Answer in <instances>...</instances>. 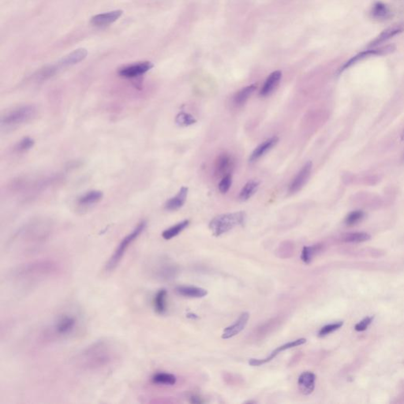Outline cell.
<instances>
[{"mask_svg": "<svg viewBox=\"0 0 404 404\" xmlns=\"http://www.w3.org/2000/svg\"><path fill=\"white\" fill-rule=\"evenodd\" d=\"M118 358V351L114 343L101 339L81 350L74 357V364L83 370L97 372L113 365Z\"/></svg>", "mask_w": 404, "mask_h": 404, "instance_id": "cell-1", "label": "cell"}, {"mask_svg": "<svg viewBox=\"0 0 404 404\" xmlns=\"http://www.w3.org/2000/svg\"><path fill=\"white\" fill-rule=\"evenodd\" d=\"M60 270V264L55 260L40 259L18 265L10 276L19 286L31 288L55 277Z\"/></svg>", "mask_w": 404, "mask_h": 404, "instance_id": "cell-2", "label": "cell"}, {"mask_svg": "<svg viewBox=\"0 0 404 404\" xmlns=\"http://www.w3.org/2000/svg\"><path fill=\"white\" fill-rule=\"evenodd\" d=\"M81 318L74 311H64L52 319L44 329V336L49 341L70 339L78 333Z\"/></svg>", "mask_w": 404, "mask_h": 404, "instance_id": "cell-3", "label": "cell"}, {"mask_svg": "<svg viewBox=\"0 0 404 404\" xmlns=\"http://www.w3.org/2000/svg\"><path fill=\"white\" fill-rule=\"evenodd\" d=\"M145 228H146V222L142 221L135 227L131 233L126 235L122 238V241L119 242L113 254H111V258H109L105 265V270L107 272H111L118 266V264L122 261V258L127 253V250L129 249L131 244L135 242L137 238L142 234Z\"/></svg>", "mask_w": 404, "mask_h": 404, "instance_id": "cell-4", "label": "cell"}, {"mask_svg": "<svg viewBox=\"0 0 404 404\" xmlns=\"http://www.w3.org/2000/svg\"><path fill=\"white\" fill-rule=\"evenodd\" d=\"M245 220L246 215L244 212L221 214L211 221L209 223V228L214 236H221L235 227L243 225Z\"/></svg>", "mask_w": 404, "mask_h": 404, "instance_id": "cell-5", "label": "cell"}, {"mask_svg": "<svg viewBox=\"0 0 404 404\" xmlns=\"http://www.w3.org/2000/svg\"><path fill=\"white\" fill-rule=\"evenodd\" d=\"M37 109L34 105H22L7 111L1 118L2 128L16 127L32 120L37 115Z\"/></svg>", "mask_w": 404, "mask_h": 404, "instance_id": "cell-6", "label": "cell"}, {"mask_svg": "<svg viewBox=\"0 0 404 404\" xmlns=\"http://www.w3.org/2000/svg\"><path fill=\"white\" fill-rule=\"evenodd\" d=\"M395 50V47L394 46V45H387V46L381 47V48H374V49H369L362 51L360 53L357 54L356 55L352 57L346 64H344V65L343 66L340 70H339V72L345 71V70L348 69V68H349L351 66H353L354 64H356V63L362 60L364 58H369V57L374 56V55H388V54L393 52Z\"/></svg>", "mask_w": 404, "mask_h": 404, "instance_id": "cell-7", "label": "cell"}, {"mask_svg": "<svg viewBox=\"0 0 404 404\" xmlns=\"http://www.w3.org/2000/svg\"><path fill=\"white\" fill-rule=\"evenodd\" d=\"M153 67V64L150 62L138 63L122 67L118 71V74L122 78H134L141 76L145 73L150 71Z\"/></svg>", "mask_w": 404, "mask_h": 404, "instance_id": "cell-8", "label": "cell"}, {"mask_svg": "<svg viewBox=\"0 0 404 404\" xmlns=\"http://www.w3.org/2000/svg\"><path fill=\"white\" fill-rule=\"evenodd\" d=\"M312 167V162L309 161L302 167L300 171H298L296 176L294 178L293 180L291 181V184H290L289 192L291 194L298 192L305 185L310 176Z\"/></svg>", "mask_w": 404, "mask_h": 404, "instance_id": "cell-9", "label": "cell"}, {"mask_svg": "<svg viewBox=\"0 0 404 404\" xmlns=\"http://www.w3.org/2000/svg\"><path fill=\"white\" fill-rule=\"evenodd\" d=\"M249 319L250 314L248 313H242L235 323L224 328L222 335L223 339H230L240 333L247 325Z\"/></svg>", "mask_w": 404, "mask_h": 404, "instance_id": "cell-10", "label": "cell"}, {"mask_svg": "<svg viewBox=\"0 0 404 404\" xmlns=\"http://www.w3.org/2000/svg\"><path fill=\"white\" fill-rule=\"evenodd\" d=\"M404 32V23H397L392 25L389 28L381 33L378 37H376L372 42L369 43V48H375L379 44L390 40L395 36L399 35L401 33Z\"/></svg>", "mask_w": 404, "mask_h": 404, "instance_id": "cell-11", "label": "cell"}, {"mask_svg": "<svg viewBox=\"0 0 404 404\" xmlns=\"http://www.w3.org/2000/svg\"><path fill=\"white\" fill-rule=\"evenodd\" d=\"M87 55H88V51L85 48L75 50L69 55L62 58L56 65H55V68L58 71L60 68H65V67L75 65V64L83 61L86 58Z\"/></svg>", "mask_w": 404, "mask_h": 404, "instance_id": "cell-12", "label": "cell"}, {"mask_svg": "<svg viewBox=\"0 0 404 404\" xmlns=\"http://www.w3.org/2000/svg\"><path fill=\"white\" fill-rule=\"evenodd\" d=\"M234 168L233 160L228 154L223 153L218 157L215 161V173L219 177L229 175L230 171Z\"/></svg>", "mask_w": 404, "mask_h": 404, "instance_id": "cell-13", "label": "cell"}, {"mask_svg": "<svg viewBox=\"0 0 404 404\" xmlns=\"http://www.w3.org/2000/svg\"><path fill=\"white\" fill-rule=\"evenodd\" d=\"M122 13L123 11L118 10V11H110V12L104 13V14H97L91 18V24L96 25V26H104V25H109V24L113 23L120 18Z\"/></svg>", "mask_w": 404, "mask_h": 404, "instance_id": "cell-14", "label": "cell"}, {"mask_svg": "<svg viewBox=\"0 0 404 404\" xmlns=\"http://www.w3.org/2000/svg\"><path fill=\"white\" fill-rule=\"evenodd\" d=\"M149 272L157 279H169L173 276L175 270L171 265L159 262L151 265Z\"/></svg>", "mask_w": 404, "mask_h": 404, "instance_id": "cell-15", "label": "cell"}, {"mask_svg": "<svg viewBox=\"0 0 404 404\" xmlns=\"http://www.w3.org/2000/svg\"><path fill=\"white\" fill-rule=\"evenodd\" d=\"M315 382H316V375L312 372H302L298 378V386L304 395H309L314 392Z\"/></svg>", "mask_w": 404, "mask_h": 404, "instance_id": "cell-16", "label": "cell"}, {"mask_svg": "<svg viewBox=\"0 0 404 404\" xmlns=\"http://www.w3.org/2000/svg\"><path fill=\"white\" fill-rule=\"evenodd\" d=\"M187 195H188V188L187 187H182L175 197L167 201L164 205L165 209L168 211H176L182 208L187 201Z\"/></svg>", "mask_w": 404, "mask_h": 404, "instance_id": "cell-17", "label": "cell"}, {"mask_svg": "<svg viewBox=\"0 0 404 404\" xmlns=\"http://www.w3.org/2000/svg\"><path fill=\"white\" fill-rule=\"evenodd\" d=\"M277 137H272L267 141H264L263 143L258 145L251 153L249 158V162L253 163L258 161L261 157H263L268 151L271 150L278 142Z\"/></svg>", "mask_w": 404, "mask_h": 404, "instance_id": "cell-18", "label": "cell"}, {"mask_svg": "<svg viewBox=\"0 0 404 404\" xmlns=\"http://www.w3.org/2000/svg\"><path fill=\"white\" fill-rule=\"evenodd\" d=\"M281 78H282V73L281 71H274L267 78L265 84L261 88L260 91V96L261 97H268L270 95L275 88L279 85V81H281Z\"/></svg>", "mask_w": 404, "mask_h": 404, "instance_id": "cell-19", "label": "cell"}, {"mask_svg": "<svg viewBox=\"0 0 404 404\" xmlns=\"http://www.w3.org/2000/svg\"><path fill=\"white\" fill-rule=\"evenodd\" d=\"M175 291L179 295L188 298H203L208 295V291L204 288L197 287L179 286L175 288Z\"/></svg>", "mask_w": 404, "mask_h": 404, "instance_id": "cell-20", "label": "cell"}, {"mask_svg": "<svg viewBox=\"0 0 404 404\" xmlns=\"http://www.w3.org/2000/svg\"><path fill=\"white\" fill-rule=\"evenodd\" d=\"M371 17L378 21H385L391 17V11L386 4L377 2L372 6L370 11Z\"/></svg>", "mask_w": 404, "mask_h": 404, "instance_id": "cell-21", "label": "cell"}, {"mask_svg": "<svg viewBox=\"0 0 404 404\" xmlns=\"http://www.w3.org/2000/svg\"><path fill=\"white\" fill-rule=\"evenodd\" d=\"M104 194L100 191H91L81 195L78 200V203L81 206H88V205L97 204L102 200Z\"/></svg>", "mask_w": 404, "mask_h": 404, "instance_id": "cell-22", "label": "cell"}, {"mask_svg": "<svg viewBox=\"0 0 404 404\" xmlns=\"http://www.w3.org/2000/svg\"><path fill=\"white\" fill-rule=\"evenodd\" d=\"M167 291L165 289L160 290L153 298V307L158 314H164L167 311Z\"/></svg>", "mask_w": 404, "mask_h": 404, "instance_id": "cell-23", "label": "cell"}, {"mask_svg": "<svg viewBox=\"0 0 404 404\" xmlns=\"http://www.w3.org/2000/svg\"><path fill=\"white\" fill-rule=\"evenodd\" d=\"M256 88L257 85H254V84L242 88L234 97V104L236 106H242V105H243L251 97V96L254 94V91L256 90Z\"/></svg>", "mask_w": 404, "mask_h": 404, "instance_id": "cell-24", "label": "cell"}, {"mask_svg": "<svg viewBox=\"0 0 404 404\" xmlns=\"http://www.w3.org/2000/svg\"><path fill=\"white\" fill-rule=\"evenodd\" d=\"M190 221L185 220L182 222L175 224L174 226L171 227L168 229L165 230L162 233V237L166 240H170L171 238H175L177 235L182 232L187 227L189 226Z\"/></svg>", "mask_w": 404, "mask_h": 404, "instance_id": "cell-25", "label": "cell"}, {"mask_svg": "<svg viewBox=\"0 0 404 404\" xmlns=\"http://www.w3.org/2000/svg\"><path fill=\"white\" fill-rule=\"evenodd\" d=\"M152 381L155 385L171 386L176 383V378L173 374L168 372H157L152 376Z\"/></svg>", "mask_w": 404, "mask_h": 404, "instance_id": "cell-26", "label": "cell"}, {"mask_svg": "<svg viewBox=\"0 0 404 404\" xmlns=\"http://www.w3.org/2000/svg\"><path fill=\"white\" fill-rule=\"evenodd\" d=\"M259 185L260 182L257 180H251L246 182L239 194L240 200L245 201L250 199L257 192L259 188Z\"/></svg>", "mask_w": 404, "mask_h": 404, "instance_id": "cell-27", "label": "cell"}, {"mask_svg": "<svg viewBox=\"0 0 404 404\" xmlns=\"http://www.w3.org/2000/svg\"><path fill=\"white\" fill-rule=\"evenodd\" d=\"M370 238V235L365 232H352V233L345 234L342 237V241L350 243H359V242H366L369 240Z\"/></svg>", "mask_w": 404, "mask_h": 404, "instance_id": "cell-28", "label": "cell"}, {"mask_svg": "<svg viewBox=\"0 0 404 404\" xmlns=\"http://www.w3.org/2000/svg\"><path fill=\"white\" fill-rule=\"evenodd\" d=\"M321 245H311V246H305L302 250L301 259L305 264H309L312 261L313 258L318 253L321 251Z\"/></svg>", "mask_w": 404, "mask_h": 404, "instance_id": "cell-29", "label": "cell"}, {"mask_svg": "<svg viewBox=\"0 0 404 404\" xmlns=\"http://www.w3.org/2000/svg\"><path fill=\"white\" fill-rule=\"evenodd\" d=\"M197 119L192 115L185 112H180L175 118V123L179 127H188L196 123Z\"/></svg>", "mask_w": 404, "mask_h": 404, "instance_id": "cell-30", "label": "cell"}, {"mask_svg": "<svg viewBox=\"0 0 404 404\" xmlns=\"http://www.w3.org/2000/svg\"><path fill=\"white\" fill-rule=\"evenodd\" d=\"M35 141L29 137L22 138L15 146V150L18 152H24L29 150L34 147Z\"/></svg>", "mask_w": 404, "mask_h": 404, "instance_id": "cell-31", "label": "cell"}, {"mask_svg": "<svg viewBox=\"0 0 404 404\" xmlns=\"http://www.w3.org/2000/svg\"><path fill=\"white\" fill-rule=\"evenodd\" d=\"M343 325H344V322L339 321V322H335V323L325 325L323 328H321V330L318 332V336L319 337H325L326 335H329V334L339 329L343 326Z\"/></svg>", "mask_w": 404, "mask_h": 404, "instance_id": "cell-32", "label": "cell"}, {"mask_svg": "<svg viewBox=\"0 0 404 404\" xmlns=\"http://www.w3.org/2000/svg\"><path fill=\"white\" fill-rule=\"evenodd\" d=\"M364 215H365V213L362 211H355V212H351L345 219V224L348 226H353L362 221Z\"/></svg>", "mask_w": 404, "mask_h": 404, "instance_id": "cell-33", "label": "cell"}, {"mask_svg": "<svg viewBox=\"0 0 404 404\" xmlns=\"http://www.w3.org/2000/svg\"><path fill=\"white\" fill-rule=\"evenodd\" d=\"M231 183H232V177H231V174L225 175L223 177L222 180L220 182L219 191L222 194H226L231 188Z\"/></svg>", "mask_w": 404, "mask_h": 404, "instance_id": "cell-34", "label": "cell"}, {"mask_svg": "<svg viewBox=\"0 0 404 404\" xmlns=\"http://www.w3.org/2000/svg\"><path fill=\"white\" fill-rule=\"evenodd\" d=\"M372 320H374L372 317H367V318H364V319H362V321H359L358 323L355 325V330L357 332H363V331L366 330L369 325L372 323Z\"/></svg>", "mask_w": 404, "mask_h": 404, "instance_id": "cell-35", "label": "cell"}, {"mask_svg": "<svg viewBox=\"0 0 404 404\" xmlns=\"http://www.w3.org/2000/svg\"><path fill=\"white\" fill-rule=\"evenodd\" d=\"M191 402H193V403H201V402H203L202 400H201V398L196 396V395H193V396H191Z\"/></svg>", "mask_w": 404, "mask_h": 404, "instance_id": "cell-36", "label": "cell"}, {"mask_svg": "<svg viewBox=\"0 0 404 404\" xmlns=\"http://www.w3.org/2000/svg\"><path fill=\"white\" fill-rule=\"evenodd\" d=\"M401 141H404V131L402 132V135H401Z\"/></svg>", "mask_w": 404, "mask_h": 404, "instance_id": "cell-37", "label": "cell"}]
</instances>
